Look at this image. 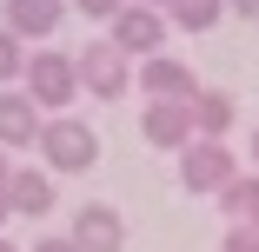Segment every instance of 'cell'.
<instances>
[{
  "mask_svg": "<svg viewBox=\"0 0 259 252\" xmlns=\"http://www.w3.org/2000/svg\"><path fill=\"white\" fill-rule=\"evenodd\" d=\"M20 86L33 93V107L54 113V120H60V107H73V99L87 93V86H80V60L60 54V46H33V60H27V80H20Z\"/></svg>",
  "mask_w": 259,
  "mask_h": 252,
  "instance_id": "1",
  "label": "cell"
},
{
  "mask_svg": "<svg viewBox=\"0 0 259 252\" xmlns=\"http://www.w3.org/2000/svg\"><path fill=\"white\" fill-rule=\"evenodd\" d=\"M93 160H100V133H93L87 120H73V113L47 120V133H40V166L54 173V179H67V173H87Z\"/></svg>",
  "mask_w": 259,
  "mask_h": 252,
  "instance_id": "2",
  "label": "cell"
},
{
  "mask_svg": "<svg viewBox=\"0 0 259 252\" xmlns=\"http://www.w3.org/2000/svg\"><path fill=\"white\" fill-rule=\"evenodd\" d=\"M233 179H239V153H233L226 139H193L186 153H180V186L193 199H220Z\"/></svg>",
  "mask_w": 259,
  "mask_h": 252,
  "instance_id": "3",
  "label": "cell"
},
{
  "mask_svg": "<svg viewBox=\"0 0 259 252\" xmlns=\"http://www.w3.org/2000/svg\"><path fill=\"white\" fill-rule=\"evenodd\" d=\"M80 86L93 93V99H126L133 86H140V67L120 54V46L113 40H93V46H80Z\"/></svg>",
  "mask_w": 259,
  "mask_h": 252,
  "instance_id": "4",
  "label": "cell"
},
{
  "mask_svg": "<svg viewBox=\"0 0 259 252\" xmlns=\"http://www.w3.org/2000/svg\"><path fill=\"white\" fill-rule=\"evenodd\" d=\"M166 33H173V20H166L160 7H140V0H133V7H126V14L107 27V40L120 46L126 60H153V54L166 46Z\"/></svg>",
  "mask_w": 259,
  "mask_h": 252,
  "instance_id": "5",
  "label": "cell"
},
{
  "mask_svg": "<svg viewBox=\"0 0 259 252\" xmlns=\"http://www.w3.org/2000/svg\"><path fill=\"white\" fill-rule=\"evenodd\" d=\"M140 93L146 99H166V107H193L206 86H199V73L180 54H153V60H140Z\"/></svg>",
  "mask_w": 259,
  "mask_h": 252,
  "instance_id": "6",
  "label": "cell"
},
{
  "mask_svg": "<svg viewBox=\"0 0 259 252\" xmlns=\"http://www.w3.org/2000/svg\"><path fill=\"white\" fill-rule=\"evenodd\" d=\"M140 139L153 146V153H186V146L199 139V133H193V107L146 99V107H140Z\"/></svg>",
  "mask_w": 259,
  "mask_h": 252,
  "instance_id": "7",
  "label": "cell"
},
{
  "mask_svg": "<svg viewBox=\"0 0 259 252\" xmlns=\"http://www.w3.org/2000/svg\"><path fill=\"white\" fill-rule=\"evenodd\" d=\"M40 133H47V120H40V107H33V93L27 86H7L0 93V146L7 153H40Z\"/></svg>",
  "mask_w": 259,
  "mask_h": 252,
  "instance_id": "8",
  "label": "cell"
},
{
  "mask_svg": "<svg viewBox=\"0 0 259 252\" xmlns=\"http://www.w3.org/2000/svg\"><path fill=\"white\" fill-rule=\"evenodd\" d=\"M73 245H80V252H120V245H126V219H120V206L87 199V206L73 213Z\"/></svg>",
  "mask_w": 259,
  "mask_h": 252,
  "instance_id": "9",
  "label": "cell"
},
{
  "mask_svg": "<svg viewBox=\"0 0 259 252\" xmlns=\"http://www.w3.org/2000/svg\"><path fill=\"white\" fill-rule=\"evenodd\" d=\"M67 20V0H0V27L20 40H47Z\"/></svg>",
  "mask_w": 259,
  "mask_h": 252,
  "instance_id": "10",
  "label": "cell"
},
{
  "mask_svg": "<svg viewBox=\"0 0 259 252\" xmlns=\"http://www.w3.org/2000/svg\"><path fill=\"white\" fill-rule=\"evenodd\" d=\"M7 192H14V213H27V219H47V213L60 206L47 166H14V186H7Z\"/></svg>",
  "mask_w": 259,
  "mask_h": 252,
  "instance_id": "11",
  "label": "cell"
},
{
  "mask_svg": "<svg viewBox=\"0 0 259 252\" xmlns=\"http://www.w3.org/2000/svg\"><path fill=\"white\" fill-rule=\"evenodd\" d=\"M233 120H239V107H233V93H220V86H206V93L193 99V133H199V139H226V133H233Z\"/></svg>",
  "mask_w": 259,
  "mask_h": 252,
  "instance_id": "12",
  "label": "cell"
},
{
  "mask_svg": "<svg viewBox=\"0 0 259 252\" xmlns=\"http://www.w3.org/2000/svg\"><path fill=\"white\" fill-rule=\"evenodd\" d=\"M220 213L233 226H259V173H239L226 192H220Z\"/></svg>",
  "mask_w": 259,
  "mask_h": 252,
  "instance_id": "13",
  "label": "cell"
},
{
  "mask_svg": "<svg viewBox=\"0 0 259 252\" xmlns=\"http://www.w3.org/2000/svg\"><path fill=\"white\" fill-rule=\"evenodd\" d=\"M220 14H233L226 0H173V7H166V20H173L180 33H213Z\"/></svg>",
  "mask_w": 259,
  "mask_h": 252,
  "instance_id": "14",
  "label": "cell"
},
{
  "mask_svg": "<svg viewBox=\"0 0 259 252\" xmlns=\"http://www.w3.org/2000/svg\"><path fill=\"white\" fill-rule=\"evenodd\" d=\"M27 60H33V54H27V40H20V33H7V27H0V93H7V86H20V80H27Z\"/></svg>",
  "mask_w": 259,
  "mask_h": 252,
  "instance_id": "15",
  "label": "cell"
},
{
  "mask_svg": "<svg viewBox=\"0 0 259 252\" xmlns=\"http://www.w3.org/2000/svg\"><path fill=\"white\" fill-rule=\"evenodd\" d=\"M73 7H80L87 20H107V27H113V20H120V14L133 7V0H73Z\"/></svg>",
  "mask_w": 259,
  "mask_h": 252,
  "instance_id": "16",
  "label": "cell"
},
{
  "mask_svg": "<svg viewBox=\"0 0 259 252\" xmlns=\"http://www.w3.org/2000/svg\"><path fill=\"white\" fill-rule=\"evenodd\" d=\"M220 252H259V226H226Z\"/></svg>",
  "mask_w": 259,
  "mask_h": 252,
  "instance_id": "17",
  "label": "cell"
},
{
  "mask_svg": "<svg viewBox=\"0 0 259 252\" xmlns=\"http://www.w3.org/2000/svg\"><path fill=\"white\" fill-rule=\"evenodd\" d=\"M33 252H80V245H73V232H47Z\"/></svg>",
  "mask_w": 259,
  "mask_h": 252,
  "instance_id": "18",
  "label": "cell"
},
{
  "mask_svg": "<svg viewBox=\"0 0 259 252\" xmlns=\"http://www.w3.org/2000/svg\"><path fill=\"white\" fill-rule=\"evenodd\" d=\"M226 7H233L239 20H259V0H226Z\"/></svg>",
  "mask_w": 259,
  "mask_h": 252,
  "instance_id": "19",
  "label": "cell"
},
{
  "mask_svg": "<svg viewBox=\"0 0 259 252\" xmlns=\"http://www.w3.org/2000/svg\"><path fill=\"white\" fill-rule=\"evenodd\" d=\"M7 186H14V179H7ZM7 186H0V226L14 219V192H7Z\"/></svg>",
  "mask_w": 259,
  "mask_h": 252,
  "instance_id": "20",
  "label": "cell"
},
{
  "mask_svg": "<svg viewBox=\"0 0 259 252\" xmlns=\"http://www.w3.org/2000/svg\"><path fill=\"white\" fill-rule=\"evenodd\" d=\"M7 179H14V166H7V146H0V186H7Z\"/></svg>",
  "mask_w": 259,
  "mask_h": 252,
  "instance_id": "21",
  "label": "cell"
},
{
  "mask_svg": "<svg viewBox=\"0 0 259 252\" xmlns=\"http://www.w3.org/2000/svg\"><path fill=\"white\" fill-rule=\"evenodd\" d=\"M140 7H160V14H166V7H173V0H140Z\"/></svg>",
  "mask_w": 259,
  "mask_h": 252,
  "instance_id": "22",
  "label": "cell"
},
{
  "mask_svg": "<svg viewBox=\"0 0 259 252\" xmlns=\"http://www.w3.org/2000/svg\"><path fill=\"white\" fill-rule=\"evenodd\" d=\"M0 252H20V245H14V239H7V232H0Z\"/></svg>",
  "mask_w": 259,
  "mask_h": 252,
  "instance_id": "23",
  "label": "cell"
},
{
  "mask_svg": "<svg viewBox=\"0 0 259 252\" xmlns=\"http://www.w3.org/2000/svg\"><path fill=\"white\" fill-rule=\"evenodd\" d=\"M252 160H259V133H252Z\"/></svg>",
  "mask_w": 259,
  "mask_h": 252,
  "instance_id": "24",
  "label": "cell"
}]
</instances>
